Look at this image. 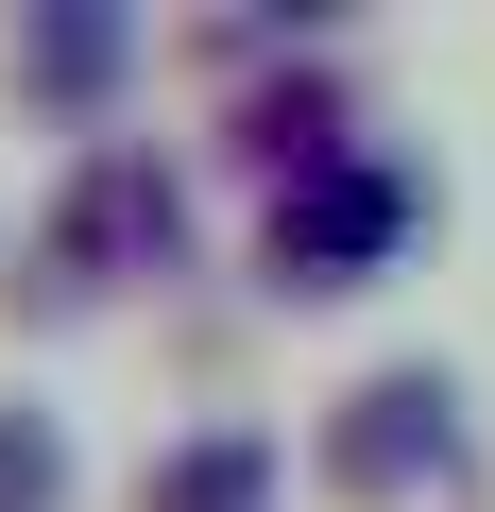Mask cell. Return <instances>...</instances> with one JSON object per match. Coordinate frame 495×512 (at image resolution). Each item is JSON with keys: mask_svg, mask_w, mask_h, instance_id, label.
<instances>
[{"mask_svg": "<svg viewBox=\"0 0 495 512\" xmlns=\"http://www.w3.org/2000/svg\"><path fill=\"white\" fill-rule=\"evenodd\" d=\"M410 222H427V188H410L393 154H325V171H291V205H274V274H291V291H359Z\"/></svg>", "mask_w": 495, "mask_h": 512, "instance_id": "cell-1", "label": "cell"}, {"mask_svg": "<svg viewBox=\"0 0 495 512\" xmlns=\"http://www.w3.org/2000/svg\"><path fill=\"white\" fill-rule=\"evenodd\" d=\"M444 461H461V393H444L427 359L359 376L342 427H325V478H342V495H410V478H444Z\"/></svg>", "mask_w": 495, "mask_h": 512, "instance_id": "cell-2", "label": "cell"}, {"mask_svg": "<svg viewBox=\"0 0 495 512\" xmlns=\"http://www.w3.org/2000/svg\"><path fill=\"white\" fill-rule=\"evenodd\" d=\"M154 512H274V444L257 427H188L154 461Z\"/></svg>", "mask_w": 495, "mask_h": 512, "instance_id": "cell-3", "label": "cell"}, {"mask_svg": "<svg viewBox=\"0 0 495 512\" xmlns=\"http://www.w3.org/2000/svg\"><path fill=\"white\" fill-rule=\"evenodd\" d=\"M120 18H86V0H69V18H18V86H52V103H103L120 86Z\"/></svg>", "mask_w": 495, "mask_h": 512, "instance_id": "cell-4", "label": "cell"}, {"mask_svg": "<svg viewBox=\"0 0 495 512\" xmlns=\"http://www.w3.org/2000/svg\"><path fill=\"white\" fill-rule=\"evenodd\" d=\"M120 239H171V188H154L137 154L86 171V205H69V274H86V256H120Z\"/></svg>", "mask_w": 495, "mask_h": 512, "instance_id": "cell-5", "label": "cell"}, {"mask_svg": "<svg viewBox=\"0 0 495 512\" xmlns=\"http://www.w3.org/2000/svg\"><path fill=\"white\" fill-rule=\"evenodd\" d=\"M69 495V427L52 410H0V512H52Z\"/></svg>", "mask_w": 495, "mask_h": 512, "instance_id": "cell-6", "label": "cell"}]
</instances>
